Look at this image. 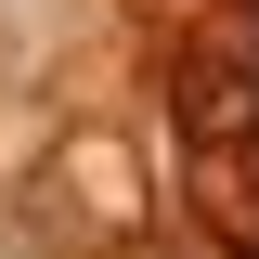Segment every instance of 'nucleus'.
<instances>
[{
	"instance_id": "f257e3e1",
	"label": "nucleus",
	"mask_w": 259,
	"mask_h": 259,
	"mask_svg": "<svg viewBox=\"0 0 259 259\" xmlns=\"http://www.w3.org/2000/svg\"><path fill=\"white\" fill-rule=\"evenodd\" d=\"M52 207H65V233H91V246H130V233H143V168H130L117 130H78L52 156Z\"/></svg>"
}]
</instances>
